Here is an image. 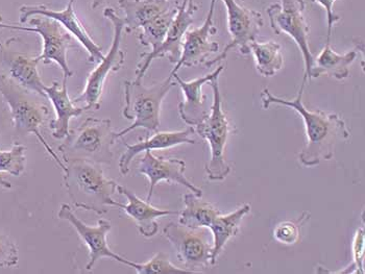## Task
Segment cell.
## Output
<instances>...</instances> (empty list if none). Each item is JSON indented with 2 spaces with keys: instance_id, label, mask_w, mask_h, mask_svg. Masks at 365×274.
<instances>
[{
  "instance_id": "cell-14",
  "label": "cell",
  "mask_w": 365,
  "mask_h": 274,
  "mask_svg": "<svg viewBox=\"0 0 365 274\" xmlns=\"http://www.w3.org/2000/svg\"><path fill=\"white\" fill-rule=\"evenodd\" d=\"M217 0H211L204 23L200 28L191 29L185 35L182 55L170 74L178 73L182 67H195L205 64L209 57L220 51V44L212 40L217 33L214 26V13Z\"/></svg>"
},
{
  "instance_id": "cell-33",
  "label": "cell",
  "mask_w": 365,
  "mask_h": 274,
  "mask_svg": "<svg viewBox=\"0 0 365 274\" xmlns=\"http://www.w3.org/2000/svg\"><path fill=\"white\" fill-rule=\"evenodd\" d=\"M314 4H319L324 9L326 12L327 22H328V31H327V42L331 41L332 36L333 26L341 20L339 15L334 13V4L337 0H312Z\"/></svg>"
},
{
  "instance_id": "cell-32",
  "label": "cell",
  "mask_w": 365,
  "mask_h": 274,
  "mask_svg": "<svg viewBox=\"0 0 365 274\" xmlns=\"http://www.w3.org/2000/svg\"><path fill=\"white\" fill-rule=\"evenodd\" d=\"M364 228H358L353 240V263L358 273L364 274Z\"/></svg>"
},
{
  "instance_id": "cell-36",
  "label": "cell",
  "mask_w": 365,
  "mask_h": 274,
  "mask_svg": "<svg viewBox=\"0 0 365 274\" xmlns=\"http://www.w3.org/2000/svg\"><path fill=\"white\" fill-rule=\"evenodd\" d=\"M103 2L105 0H92V10H96L99 6H103Z\"/></svg>"
},
{
  "instance_id": "cell-8",
  "label": "cell",
  "mask_w": 365,
  "mask_h": 274,
  "mask_svg": "<svg viewBox=\"0 0 365 274\" xmlns=\"http://www.w3.org/2000/svg\"><path fill=\"white\" fill-rule=\"evenodd\" d=\"M280 4H270L267 8L270 28L276 35L285 33L294 40L303 56L305 74L303 80H311L313 58L309 46L310 26L306 19L305 0H280Z\"/></svg>"
},
{
  "instance_id": "cell-22",
  "label": "cell",
  "mask_w": 365,
  "mask_h": 274,
  "mask_svg": "<svg viewBox=\"0 0 365 274\" xmlns=\"http://www.w3.org/2000/svg\"><path fill=\"white\" fill-rule=\"evenodd\" d=\"M125 12V29L128 33L143 28L158 16L178 4L173 0H118Z\"/></svg>"
},
{
  "instance_id": "cell-21",
  "label": "cell",
  "mask_w": 365,
  "mask_h": 274,
  "mask_svg": "<svg viewBox=\"0 0 365 274\" xmlns=\"http://www.w3.org/2000/svg\"><path fill=\"white\" fill-rule=\"evenodd\" d=\"M47 98L51 100L56 112V118L49 121V129L53 138L58 140L66 138L71 132V120L78 118L86 111L84 107H76L73 100L69 98L67 89V78H64L62 85L53 82L51 86L44 88Z\"/></svg>"
},
{
  "instance_id": "cell-29",
  "label": "cell",
  "mask_w": 365,
  "mask_h": 274,
  "mask_svg": "<svg viewBox=\"0 0 365 274\" xmlns=\"http://www.w3.org/2000/svg\"><path fill=\"white\" fill-rule=\"evenodd\" d=\"M133 268L139 274H195L188 270V269L180 268V267L173 265L170 260H169L168 255L164 253H155L154 257L146 263L135 262Z\"/></svg>"
},
{
  "instance_id": "cell-12",
  "label": "cell",
  "mask_w": 365,
  "mask_h": 274,
  "mask_svg": "<svg viewBox=\"0 0 365 274\" xmlns=\"http://www.w3.org/2000/svg\"><path fill=\"white\" fill-rule=\"evenodd\" d=\"M197 11L198 6L195 0H182V4L178 6L177 14L173 18V23L161 46L157 51L142 53L141 62L137 65L136 73H135L137 80H143L150 64L155 58H168L169 62L173 64L179 62L185 35L195 22L193 17Z\"/></svg>"
},
{
  "instance_id": "cell-30",
  "label": "cell",
  "mask_w": 365,
  "mask_h": 274,
  "mask_svg": "<svg viewBox=\"0 0 365 274\" xmlns=\"http://www.w3.org/2000/svg\"><path fill=\"white\" fill-rule=\"evenodd\" d=\"M310 219V213L304 212L297 221H284L272 231L274 239L285 246H294L299 239L302 226Z\"/></svg>"
},
{
  "instance_id": "cell-20",
  "label": "cell",
  "mask_w": 365,
  "mask_h": 274,
  "mask_svg": "<svg viewBox=\"0 0 365 274\" xmlns=\"http://www.w3.org/2000/svg\"><path fill=\"white\" fill-rule=\"evenodd\" d=\"M193 134H195V127H189L177 132H157L150 138L139 141L134 144L125 142L127 150L119 159V172L123 175H127L130 172L133 159L148 150L152 152V150L168 149V148L182 144H195V139L191 138Z\"/></svg>"
},
{
  "instance_id": "cell-28",
  "label": "cell",
  "mask_w": 365,
  "mask_h": 274,
  "mask_svg": "<svg viewBox=\"0 0 365 274\" xmlns=\"http://www.w3.org/2000/svg\"><path fill=\"white\" fill-rule=\"evenodd\" d=\"M26 146L15 142L10 150H0V172L20 176L26 169Z\"/></svg>"
},
{
  "instance_id": "cell-5",
  "label": "cell",
  "mask_w": 365,
  "mask_h": 274,
  "mask_svg": "<svg viewBox=\"0 0 365 274\" xmlns=\"http://www.w3.org/2000/svg\"><path fill=\"white\" fill-rule=\"evenodd\" d=\"M175 85L171 75L150 87L143 85V80H125L123 115L128 120H133V123L127 129L116 132V138H123L137 129L157 132L162 103Z\"/></svg>"
},
{
  "instance_id": "cell-35",
  "label": "cell",
  "mask_w": 365,
  "mask_h": 274,
  "mask_svg": "<svg viewBox=\"0 0 365 274\" xmlns=\"http://www.w3.org/2000/svg\"><path fill=\"white\" fill-rule=\"evenodd\" d=\"M0 187L4 189H11L12 188V184H11L10 181H6V179H4L1 176H0Z\"/></svg>"
},
{
  "instance_id": "cell-37",
  "label": "cell",
  "mask_w": 365,
  "mask_h": 274,
  "mask_svg": "<svg viewBox=\"0 0 365 274\" xmlns=\"http://www.w3.org/2000/svg\"><path fill=\"white\" fill-rule=\"evenodd\" d=\"M238 2L243 1V0H237Z\"/></svg>"
},
{
  "instance_id": "cell-4",
  "label": "cell",
  "mask_w": 365,
  "mask_h": 274,
  "mask_svg": "<svg viewBox=\"0 0 365 274\" xmlns=\"http://www.w3.org/2000/svg\"><path fill=\"white\" fill-rule=\"evenodd\" d=\"M116 139L110 119L90 117L80 127L71 130L58 150L64 163L87 161L110 165L113 161L112 147Z\"/></svg>"
},
{
  "instance_id": "cell-13",
  "label": "cell",
  "mask_w": 365,
  "mask_h": 274,
  "mask_svg": "<svg viewBox=\"0 0 365 274\" xmlns=\"http://www.w3.org/2000/svg\"><path fill=\"white\" fill-rule=\"evenodd\" d=\"M28 22L43 40L42 53L38 56V60L46 65L56 63L62 69L64 78L68 80L73 75L67 60V53L72 43L71 33L55 19L45 16H34Z\"/></svg>"
},
{
  "instance_id": "cell-34",
  "label": "cell",
  "mask_w": 365,
  "mask_h": 274,
  "mask_svg": "<svg viewBox=\"0 0 365 274\" xmlns=\"http://www.w3.org/2000/svg\"><path fill=\"white\" fill-rule=\"evenodd\" d=\"M0 28H8V29H13V31H29V33H35V28H26V26H15V24H8L4 23V18H2V16L0 15Z\"/></svg>"
},
{
  "instance_id": "cell-31",
  "label": "cell",
  "mask_w": 365,
  "mask_h": 274,
  "mask_svg": "<svg viewBox=\"0 0 365 274\" xmlns=\"http://www.w3.org/2000/svg\"><path fill=\"white\" fill-rule=\"evenodd\" d=\"M19 262L18 248L8 235L0 233V267H14Z\"/></svg>"
},
{
  "instance_id": "cell-19",
  "label": "cell",
  "mask_w": 365,
  "mask_h": 274,
  "mask_svg": "<svg viewBox=\"0 0 365 274\" xmlns=\"http://www.w3.org/2000/svg\"><path fill=\"white\" fill-rule=\"evenodd\" d=\"M116 190L119 194L123 195L128 199L127 204L117 202L116 208L120 209L128 217L132 218L136 223L139 233L144 238H152L157 235L159 231L158 219L161 217L170 216V215H179L177 211L166 210V209L155 208L150 201H142L133 191L117 184Z\"/></svg>"
},
{
  "instance_id": "cell-18",
  "label": "cell",
  "mask_w": 365,
  "mask_h": 274,
  "mask_svg": "<svg viewBox=\"0 0 365 274\" xmlns=\"http://www.w3.org/2000/svg\"><path fill=\"white\" fill-rule=\"evenodd\" d=\"M224 69L222 65L211 73L192 80H184L178 73L170 74L175 84L181 88L184 95V100L179 103V113L182 120L189 127H197L210 115L211 105L207 96L202 93V87L213 80H217Z\"/></svg>"
},
{
  "instance_id": "cell-6",
  "label": "cell",
  "mask_w": 365,
  "mask_h": 274,
  "mask_svg": "<svg viewBox=\"0 0 365 274\" xmlns=\"http://www.w3.org/2000/svg\"><path fill=\"white\" fill-rule=\"evenodd\" d=\"M209 84L213 90L210 115L195 127V132H197L202 139L208 141V144L210 146V161L205 166L209 179L220 181L227 179V175L231 172V167L225 158V146L231 132V125L222 110V94L218 85V78L212 80Z\"/></svg>"
},
{
  "instance_id": "cell-27",
  "label": "cell",
  "mask_w": 365,
  "mask_h": 274,
  "mask_svg": "<svg viewBox=\"0 0 365 274\" xmlns=\"http://www.w3.org/2000/svg\"><path fill=\"white\" fill-rule=\"evenodd\" d=\"M178 6L179 4L169 9L163 14L158 16L141 28L142 31L138 37L141 45L150 47L152 48L150 51H157L161 46L168 35V29L173 23V18L177 14Z\"/></svg>"
},
{
  "instance_id": "cell-7",
  "label": "cell",
  "mask_w": 365,
  "mask_h": 274,
  "mask_svg": "<svg viewBox=\"0 0 365 274\" xmlns=\"http://www.w3.org/2000/svg\"><path fill=\"white\" fill-rule=\"evenodd\" d=\"M103 16L106 19L111 22L113 28H114V35H113L111 47H110L107 55L101 62H98V67L88 76L83 93L73 100L74 105L84 103L83 107L86 111L98 110L101 107V96H103L108 75L111 73L118 71L125 62V53L121 48L123 31H125V20L112 8L106 9L103 11Z\"/></svg>"
},
{
  "instance_id": "cell-16",
  "label": "cell",
  "mask_w": 365,
  "mask_h": 274,
  "mask_svg": "<svg viewBox=\"0 0 365 274\" xmlns=\"http://www.w3.org/2000/svg\"><path fill=\"white\" fill-rule=\"evenodd\" d=\"M143 157L138 164L139 174L145 175L150 181L146 201H152L155 186L160 181H168V183L178 184L188 189L193 194L198 197H202V190L191 183L186 175V163L181 159L164 158V157L155 156L150 150L143 152Z\"/></svg>"
},
{
  "instance_id": "cell-9",
  "label": "cell",
  "mask_w": 365,
  "mask_h": 274,
  "mask_svg": "<svg viewBox=\"0 0 365 274\" xmlns=\"http://www.w3.org/2000/svg\"><path fill=\"white\" fill-rule=\"evenodd\" d=\"M227 14V29L231 41L225 47L224 51L213 60H208L205 66L210 67L222 62L233 49L238 48L241 55H251L250 44L258 37L260 29L264 24L260 12L252 10L241 4L237 0H222Z\"/></svg>"
},
{
  "instance_id": "cell-15",
  "label": "cell",
  "mask_w": 365,
  "mask_h": 274,
  "mask_svg": "<svg viewBox=\"0 0 365 274\" xmlns=\"http://www.w3.org/2000/svg\"><path fill=\"white\" fill-rule=\"evenodd\" d=\"M42 15L45 17L53 18L61 26L69 31L82 44L87 53H89V62H101L105 55L101 51V46L96 44L91 36L85 28L84 24L78 19L76 13V0H69L66 9L62 11L51 10L44 4H36V6H22L20 8L19 19L21 23H26L29 18L34 16Z\"/></svg>"
},
{
  "instance_id": "cell-3",
  "label": "cell",
  "mask_w": 365,
  "mask_h": 274,
  "mask_svg": "<svg viewBox=\"0 0 365 274\" xmlns=\"http://www.w3.org/2000/svg\"><path fill=\"white\" fill-rule=\"evenodd\" d=\"M63 175L65 188L76 209L103 215L115 206L113 194L117 183L106 176L101 164L68 162L65 163Z\"/></svg>"
},
{
  "instance_id": "cell-1",
  "label": "cell",
  "mask_w": 365,
  "mask_h": 274,
  "mask_svg": "<svg viewBox=\"0 0 365 274\" xmlns=\"http://www.w3.org/2000/svg\"><path fill=\"white\" fill-rule=\"evenodd\" d=\"M306 83L305 80L302 82L294 100L279 98L265 88L261 92V102L264 110L277 105L290 107L299 113L303 119L307 136V143L299 154V162L305 167H314L322 161L332 159L337 142L348 141L351 138V132L338 114L327 113L322 110L311 111L305 107L303 96Z\"/></svg>"
},
{
  "instance_id": "cell-24",
  "label": "cell",
  "mask_w": 365,
  "mask_h": 274,
  "mask_svg": "<svg viewBox=\"0 0 365 274\" xmlns=\"http://www.w3.org/2000/svg\"><path fill=\"white\" fill-rule=\"evenodd\" d=\"M251 212V204L242 206L227 215H218L210 226L213 233V248H212L211 265H215L225 244L237 235L243 218Z\"/></svg>"
},
{
  "instance_id": "cell-26",
  "label": "cell",
  "mask_w": 365,
  "mask_h": 274,
  "mask_svg": "<svg viewBox=\"0 0 365 274\" xmlns=\"http://www.w3.org/2000/svg\"><path fill=\"white\" fill-rule=\"evenodd\" d=\"M250 53L253 55L257 71L264 78H272L283 68L282 47L276 41L258 42L255 40L250 44Z\"/></svg>"
},
{
  "instance_id": "cell-2",
  "label": "cell",
  "mask_w": 365,
  "mask_h": 274,
  "mask_svg": "<svg viewBox=\"0 0 365 274\" xmlns=\"http://www.w3.org/2000/svg\"><path fill=\"white\" fill-rule=\"evenodd\" d=\"M0 95L9 105L16 132L22 136L31 134L37 137L49 156L55 159L61 169L64 170V162L53 152L41 132L51 116L47 98L21 86L6 74H0Z\"/></svg>"
},
{
  "instance_id": "cell-11",
  "label": "cell",
  "mask_w": 365,
  "mask_h": 274,
  "mask_svg": "<svg viewBox=\"0 0 365 274\" xmlns=\"http://www.w3.org/2000/svg\"><path fill=\"white\" fill-rule=\"evenodd\" d=\"M58 219L66 220L76 231L86 246L89 249V262L86 268L91 270L94 265L103 258H110L120 264L134 267L135 262L117 255L108 244V235L112 228L111 222L108 219H99L96 226H89L76 216L69 204H63L58 213Z\"/></svg>"
},
{
  "instance_id": "cell-25",
  "label": "cell",
  "mask_w": 365,
  "mask_h": 274,
  "mask_svg": "<svg viewBox=\"0 0 365 274\" xmlns=\"http://www.w3.org/2000/svg\"><path fill=\"white\" fill-rule=\"evenodd\" d=\"M185 208L179 212V223L190 228H209L218 215L222 214L216 206L202 201L192 192L182 195Z\"/></svg>"
},
{
  "instance_id": "cell-10",
  "label": "cell",
  "mask_w": 365,
  "mask_h": 274,
  "mask_svg": "<svg viewBox=\"0 0 365 274\" xmlns=\"http://www.w3.org/2000/svg\"><path fill=\"white\" fill-rule=\"evenodd\" d=\"M163 235L175 248L178 259L191 273H200L211 265L213 243L209 241L204 228H190L170 222L164 228Z\"/></svg>"
},
{
  "instance_id": "cell-23",
  "label": "cell",
  "mask_w": 365,
  "mask_h": 274,
  "mask_svg": "<svg viewBox=\"0 0 365 274\" xmlns=\"http://www.w3.org/2000/svg\"><path fill=\"white\" fill-rule=\"evenodd\" d=\"M357 56V49L340 55L331 47L330 42L326 41L323 51L319 57L314 58L311 80L322 75H328L338 80H346L350 75L351 65L355 62Z\"/></svg>"
},
{
  "instance_id": "cell-17",
  "label": "cell",
  "mask_w": 365,
  "mask_h": 274,
  "mask_svg": "<svg viewBox=\"0 0 365 274\" xmlns=\"http://www.w3.org/2000/svg\"><path fill=\"white\" fill-rule=\"evenodd\" d=\"M13 41L14 38L6 42L0 41V68L4 71V74L18 84L47 98L44 83L38 70L40 62L38 56L36 57L26 51H16L12 48Z\"/></svg>"
}]
</instances>
